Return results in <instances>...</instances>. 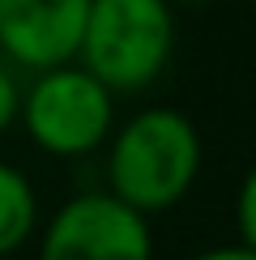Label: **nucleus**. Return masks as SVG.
Returning a JSON list of instances; mask_svg holds the SVG:
<instances>
[{"label": "nucleus", "instance_id": "f257e3e1", "mask_svg": "<svg viewBox=\"0 0 256 260\" xmlns=\"http://www.w3.org/2000/svg\"><path fill=\"white\" fill-rule=\"evenodd\" d=\"M107 141V192L145 218L175 209L201 175V133L175 107H145Z\"/></svg>", "mask_w": 256, "mask_h": 260}, {"label": "nucleus", "instance_id": "f03ea898", "mask_svg": "<svg viewBox=\"0 0 256 260\" xmlns=\"http://www.w3.org/2000/svg\"><path fill=\"white\" fill-rule=\"evenodd\" d=\"M175 56V13L167 0H90L77 43V64L107 90L141 94Z\"/></svg>", "mask_w": 256, "mask_h": 260}, {"label": "nucleus", "instance_id": "7ed1b4c3", "mask_svg": "<svg viewBox=\"0 0 256 260\" xmlns=\"http://www.w3.org/2000/svg\"><path fill=\"white\" fill-rule=\"evenodd\" d=\"M17 124L51 158H85L115 128V94L85 64H51L21 85Z\"/></svg>", "mask_w": 256, "mask_h": 260}, {"label": "nucleus", "instance_id": "20e7f679", "mask_svg": "<svg viewBox=\"0 0 256 260\" xmlns=\"http://www.w3.org/2000/svg\"><path fill=\"white\" fill-rule=\"evenodd\" d=\"M35 260H154V231L120 197L81 192L51 213Z\"/></svg>", "mask_w": 256, "mask_h": 260}, {"label": "nucleus", "instance_id": "39448f33", "mask_svg": "<svg viewBox=\"0 0 256 260\" xmlns=\"http://www.w3.org/2000/svg\"><path fill=\"white\" fill-rule=\"evenodd\" d=\"M90 0H0V56L17 69L77 60Z\"/></svg>", "mask_w": 256, "mask_h": 260}, {"label": "nucleus", "instance_id": "423d86ee", "mask_svg": "<svg viewBox=\"0 0 256 260\" xmlns=\"http://www.w3.org/2000/svg\"><path fill=\"white\" fill-rule=\"evenodd\" d=\"M39 231V192L26 171L0 162V260L30 243Z\"/></svg>", "mask_w": 256, "mask_h": 260}, {"label": "nucleus", "instance_id": "0eeeda50", "mask_svg": "<svg viewBox=\"0 0 256 260\" xmlns=\"http://www.w3.org/2000/svg\"><path fill=\"white\" fill-rule=\"evenodd\" d=\"M17 103H21V85L9 73V64H0V137L17 124Z\"/></svg>", "mask_w": 256, "mask_h": 260}, {"label": "nucleus", "instance_id": "6e6552de", "mask_svg": "<svg viewBox=\"0 0 256 260\" xmlns=\"http://www.w3.org/2000/svg\"><path fill=\"white\" fill-rule=\"evenodd\" d=\"M252 201H256V179L248 175L239 183V243L256 247V218H252Z\"/></svg>", "mask_w": 256, "mask_h": 260}, {"label": "nucleus", "instance_id": "1a4fd4ad", "mask_svg": "<svg viewBox=\"0 0 256 260\" xmlns=\"http://www.w3.org/2000/svg\"><path fill=\"white\" fill-rule=\"evenodd\" d=\"M192 260H256V247H248V243H222V247H209V252H201Z\"/></svg>", "mask_w": 256, "mask_h": 260}]
</instances>
